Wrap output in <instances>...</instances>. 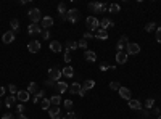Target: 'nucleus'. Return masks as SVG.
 Returning <instances> with one entry per match:
<instances>
[{"instance_id":"a211bd4d","label":"nucleus","mask_w":161,"mask_h":119,"mask_svg":"<svg viewBox=\"0 0 161 119\" xmlns=\"http://www.w3.org/2000/svg\"><path fill=\"white\" fill-rule=\"evenodd\" d=\"M118 92H119V97H121V98H124V100H131V90H129L127 87H123V85H121V89L118 90Z\"/></svg>"},{"instance_id":"2f4dec72","label":"nucleus","mask_w":161,"mask_h":119,"mask_svg":"<svg viewBox=\"0 0 161 119\" xmlns=\"http://www.w3.org/2000/svg\"><path fill=\"white\" fill-rule=\"evenodd\" d=\"M145 31H147V32H153V31H156V23H153V21L147 23V24H145Z\"/></svg>"},{"instance_id":"f8f14e48","label":"nucleus","mask_w":161,"mask_h":119,"mask_svg":"<svg viewBox=\"0 0 161 119\" xmlns=\"http://www.w3.org/2000/svg\"><path fill=\"white\" fill-rule=\"evenodd\" d=\"M127 105H129V108H131V109H137V111H140V109H142V101H140V100H137V98H131Z\"/></svg>"},{"instance_id":"a878e982","label":"nucleus","mask_w":161,"mask_h":119,"mask_svg":"<svg viewBox=\"0 0 161 119\" xmlns=\"http://www.w3.org/2000/svg\"><path fill=\"white\" fill-rule=\"evenodd\" d=\"M39 90H40V89H39V85H37L36 82H31L29 85H27V92H29V93H34V95H36Z\"/></svg>"},{"instance_id":"412c9836","label":"nucleus","mask_w":161,"mask_h":119,"mask_svg":"<svg viewBox=\"0 0 161 119\" xmlns=\"http://www.w3.org/2000/svg\"><path fill=\"white\" fill-rule=\"evenodd\" d=\"M61 74L65 76V77H73V76H74V69L71 66H65L61 69Z\"/></svg>"},{"instance_id":"6e6d98bb","label":"nucleus","mask_w":161,"mask_h":119,"mask_svg":"<svg viewBox=\"0 0 161 119\" xmlns=\"http://www.w3.org/2000/svg\"><path fill=\"white\" fill-rule=\"evenodd\" d=\"M0 106H2V98H0Z\"/></svg>"},{"instance_id":"5fc2aeb1","label":"nucleus","mask_w":161,"mask_h":119,"mask_svg":"<svg viewBox=\"0 0 161 119\" xmlns=\"http://www.w3.org/2000/svg\"><path fill=\"white\" fill-rule=\"evenodd\" d=\"M16 119H29V117L24 116V114H18V116H16Z\"/></svg>"},{"instance_id":"a19ab883","label":"nucleus","mask_w":161,"mask_h":119,"mask_svg":"<svg viewBox=\"0 0 161 119\" xmlns=\"http://www.w3.org/2000/svg\"><path fill=\"white\" fill-rule=\"evenodd\" d=\"M42 39H44V40L50 39V32H48V29H44V31H42Z\"/></svg>"},{"instance_id":"6ab92c4d","label":"nucleus","mask_w":161,"mask_h":119,"mask_svg":"<svg viewBox=\"0 0 161 119\" xmlns=\"http://www.w3.org/2000/svg\"><path fill=\"white\" fill-rule=\"evenodd\" d=\"M81 89H82V85H81L79 82H73L71 85H69V90H68V92H69V93H79Z\"/></svg>"},{"instance_id":"dca6fc26","label":"nucleus","mask_w":161,"mask_h":119,"mask_svg":"<svg viewBox=\"0 0 161 119\" xmlns=\"http://www.w3.org/2000/svg\"><path fill=\"white\" fill-rule=\"evenodd\" d=\"M126 61H127V53L126 52H118L116 53V63L118 65H126Z\"/></svg>"},{"instance_id":"603ef678","label":"nucleus","mask_w":161,"mask_h":119,"mask_svg":"<svg viewBox=\"0 0 161 119\" xmlns=\"http://www.w3.org/2000/svg\"><path fill=\"white\" fill-rule=\"evenodd\" d=\"M5 92H6V89H5V87H0V98L5 95Z\"/></svg>"},{"instance_id":"39448f33","label":"nucleus","mask_w":161,"mask_h":119,"mask_svg":"<svg viewBox=\"0 0 161 119\" xmlns=\"http://www.w3.org/2000/svg\"><path fill=\"white\" fill-rule=\"evenodd\" d=\"M139 52H140V45L134 44V42H132V44L129 42L127 47H126V53H127V55H137Z\"/></svg>"},{"instance_id":"393cba45","label":"nucleus","mask_w":161,"mask_h":119,"mask_svg":"<svg viewBox=\"0 0 161 119\" xmlns=\"http://www.w3.org/2000/svg\"><path fill=\"white\" fill-rule=\"evenodd\" d=\"M15 103H16V95H11V97H6L5 98V106L6 108H11Z\"/></svg>"},{"instance_id":"423d86ee","label":"nucleus","mask_w":161,"mask_h":119,"mask_svg":"<svg viewBox=\"0 0 161 119\" xmlns=\"http://www.w3.org/2000/svg\"><path fill=\"white\" fill-rule=\"evenodd\" d=\"M127 44H129L127 36H121L119 40H118V44H116V50H118V52H124L126 47H127Z\"/></svg>"},{"instance_id":"9d476101","label":"nucleus","mask_w":161,"mask_h":119,"mask_svg":"<svg viewBox=\"0 0 161 119\" xmlns=\"http://www.w3.org/2000/svg\"><path fill=\"white\" fill-rule=\"evenodd\" d=\"M55 90H57V92H58V95H60V93H65V92H68V90H69V87H68V84H66V82L58 81L57 84H55Z\"/></svg>"},{"instance_id":"c03bdc74","label":"nucleus","mask_w":161,"mask_h":119,"mask_svg":"<svg viewBox=\"0 0 161 119\" xmlns=\"http://www.w3.org/2000/svg\"><path fill=\"white\" fill-rule=\"evenodd\" d=\"M55 84H57V82H53L52 79H47V81H45V85H47V87H55Z\"/></svg>"},{"instance_id":"c756f323","label":"nucleus","mask_w":161,"mask_h":119,"mask_svg":"<svg viewBox=\"0 0 161 119\" xmlns=\"http://www.w3.org/2000/svg\"><path fill=\"white\" fill-rule=\"evenodd\" d=\"M50 103H52V106H58V105L61 103V97L57 93V95H53L52 98H50Z\"/></svg>"},{"instance_id":"4468645a","label":"nucleus","mask_w":161,"mask_h":119,"mask_svg":"<svg viewBox=\"0 0 161 119\" xmlns=\"http://www.w3.org/2000/svg\"><path fill=\"white\" fill-rule=\"evenodd\" d=\"M29 92H27V90H19V92L16 93V98L21 101V103H26L27 100H29Z\"/></svg>"},{"instance_id":"8fccbe9b","label":"nucleus","mask_w":161,"mask_h":119,"mask_svg":"<svg viewBox=\"0 0 161 119\" xmlns=\"http://www.w3.org/2000/svg\"><path fill=\"white\" fill-rule=\"evenodd\" d=\"M107 69H110V66L107 65V63H105V65H102V66H100V71H107Z\"/></svg>"},{"instance_id":"e433bc0d","label":"nucleus","mask_w":161,"mask_h":119,"mask_svg":"<svg viewBox=\"0 0 161 119\" xmlns=\"http://www.w3.org/2000/svg\"><path fill=\"white\" fill-rule=\"evenodd\" d=\"M110 89H111V90H119V89H121V85H119V82L113 81V82H110Z\"/></svg>"},{"instance_id":"7c9ffc66","label":"nucleus","mask_w":161,"mask_h":119,"mask_svg":"<svg viewBox=\"0 0 161 119\" xmlns=\"http://www.w3.org/2000/svg\"><path fill=\"white\" fill-rule=\"evenodd\" d=\"M108 10H110V13H115V15H118V13L121 11V6L118 5V3H111Z\"/></svg>"},{"instance_id":"3c124183","label":"nucleus","mask_w":161,"mask_h":119,"mask_svg":"<svg viewBox=\"0 0 161 119\" xmlns=\"http://www.w3.org/2000/svg\"><path fill=\"white\" fill-rule=\"evenodd\" d=\"M153 114H155V116H159V114H161V109H159V108H155V109H153Z\"/></svg>"},{"instance_id":"a18cd8bd","label":"nucleus","mask_w":161,"mask_h":119,"mask_svg":"<svg viewBox=\"0 0 161 119\" xmlns=\"http://www.w3.org/2000/svg\"><path fill=\"white\" fill-rule=\"evenodd\" d=\"M156 40L161 44V27H156Z\"/></svg>"},{"instance_id":"c85d7f7f","label":"nucleus","mask_w":161,"mask_h":119,"mask_svg":"<svg viewBox=\"0 0 161 119\" xmlns=\"http://www.w3.org/2000/svg\"><path fill=\"white\" fill-rule=\"evenodd\" d=\"M10 26H11V31H13V32H15V31L18 32V31H19V21H18L16 18H13V19L10 21Z\"/></svg>"},{"instance_id":"2eb2a0df","label":"nucleus","mask_w":161,"mask_h":119,"mask_svg":"<svg viewBox=\"0 0 161 119\" xmlns=\"http://www.w3.org/2000/svg\"><path fill=\"white\" fill-rule=\"evenodd\" d=\"M53 26V18L52 16H44L42 18V29H50Z\"/></svg>"},{"instance_id":"5701e85b","label":"nucleus","mask_w":161,"mask_h":119,"mask_svg":"<svg viewBox=\"0 0 161 119\" xmlns=\"http://www.w3.org/2000/svg\"><path fill=\"white\" fill-rule=\"evenodd\" d=\"M100 5H102L100 2L89 3V5H87V8H89V11H90V13H99V11H100Z\"/></svg>"},{"instance_id":"ddd939ff","label":"nucleus","mask_w":161,"mask_h":119,"mask_svg":"<svg viewBox=\"0 0 161 119\" xmlns=\"http://www.w3.org/2000/svg\"><path fill=\"white\" fill-rule=\"evenodd\" d=\"M110 27H115V23L111 21L110 18H103L102 21H100V29H110Z\"/></svg>"},{"instance_id":"4c0bfd02","label":"nucleus","mask_w":161,"mask_h":119,"mask_svg":"<svg viewBox=\"0 0 161 119\" xmlns=\"http://www.w3.org/2000/svg\"><path fill=\"white\" fill-rule=\"evenodd\" d=\"M63 103H65V108L68 109V111H71V108H73V100H65V101H63Z\"/></svg>"},{"instance_id":"f03ea898","label":"nucleus","mask_w":161,"mask_h":119,"mask_svg":"<svg viewBox=\"0 0 161 119\" xmlns=\"http://www.w3.org/2000/svg\"><path fill=\"white\" fill-rule=\"evenodd\" d=\"M27 16H29V19L32 21V24H37L39 21H42V13L39 8H32L27 11Z\"/></svg>"},{"instance_id":"0eeeda50","label":"nucleus","mask_w":161,"mask_h":119,"mask_svg":"<svg viewBox=\"0 0 161 119\" xmlns=\"http://www.w3.org/2000/svg\"><path fill=\"white\" fill-rule=\"evenodd\" d=\"M48 116H50V119H61L60 106H50L48 108Z\"/></svg>"},{"instance_id":"79ce46f5","label":"nucleus","mask_w":161,"mask_h":119,"mask_svg":"<svg viewBox=\"0 0 161 119\" xmlns=\"http://www.w3.org/2000/svg\"><path fill=\"white\" fill-rule=\"evenodd\" d=\"M16 111H18V114H23V113H24V105L19 103L18 106H16Z\"/></svg>"},{"instance_id":"f3484780","label":"nucleus","mask_w":161,"mask_h":119,"mask_svg":"<svg viewBox=\"0 0 161 119\" xmlns=\"http://www.w3.org/2000/svg\"><path fill=\"white\" fill-rule=\"evenodd\" d=\"M84 58H86V61L94 63V61H97V53L94 50H86L84 52Z\"/></svg>"},{"instance_id":"09e8293b","label":"nucleus","mask_w":161,"mask_h":119,"mask_svg":"<svg viewBox=\"0 0 161 119\" xmlns=\"http://www.w3.org/2000/svg\"><path fill=\"white\" fill-rule=\"evenodd\" d=\"M140 116H150V113H148V109H140Z\"/></svg>"},{"instance_id":"1a4fd4ad","label":"nucleus","mask_w":161,"mask_h":119,"mask_svg":"<svg viewBox=\"0 0 161 119\" xmlns=\"http://www.w3.org/2000/svg\"><path fill=\"white\" fill-rule=\"evenodd\" d=\"M27 34H29V36H37V34H42V26H39V24H29V26H27Z\"/></svg>"},{"instance_id":"49530a36","label":"nucleus","mask_w":161,"mask_h":119,"mask_svg":"<svg viewBox=\"0 0 161 119\" xmlns=\"http://www.w3.org/2000/svg\"><path fill=\"white\" fill-rule=\"evenodd\" d=\"M2 119H16L15 116H13L11 113H5L3 116H2Z\"/></svg>"},{"instance_id":"f257e3e1","label":"nucleus","mask_w":161,"mask_h":119,"mask_svg":"<svg viewBox=\"0 0 161 119\" xmlns=\"http://www.w3.org/2000/svg\"><path fill=\"white\" fill-rule=\"evenodd\" d=\"M86 26L90 29V32H94V31L97 32V31L100 29V21L97 19L95 16H87L86 18Z\"/></svg>"},{"instance_id":"cd10ccee","label":"nucleus","mask_w":161,"mask_h":119,"mask_svg":"<svg viewBox=\"0 0 161 119\" xmlns=\"http://www.w3.org/2000/svg\"><path fill=\"white\" fill-rule=\"evenodd\" d=\"M39 105L42 106V109H47V111H48V108L52 106V103H50V98H42Z\"/></svg>"},{"instance_id":"c9c22d12","label":"nucleus","mask_w":161,"mask_h":119,"mask_svg":"<svg viewBox=\"0 0 161 119\" xmlns=\"http://www.w3.org/2000/svg\"><path fill=\"white\" fill-rule=\"evenodd\" d=\"M6 90H10V92H11L13 95H16V93L19 92V90H18V87L15 85V84H10V85H8V89H6Z\"/></svg>"},{"instance_id":"37998d69","label":"nucleus","mask_w":161,"mask_h":119,"mask_svg":"<svg viewBox=\"0 0 161 119\" xmlns=\"http://www.w3.org/2000/svg\"><path fill=\"white\" fill-rule=\"evenodd\" d=\"M69 61H71V53L66 52L65 53V63H66V65H69Z\"/></svg>"},{"instance_id":"6e6552de","label":"nucleus","mask_w":161,"mask_h":119,"mask_svg":"<svg viewBox=\"0 0 161 119\" xmlns=\"http://www.w3.org/2000/svg\"><path fill=\"white\" fill-rule=\"evenodd\" d=\"M40 48H42V45H40L39 40H31L29 44H27V50H29L31 53H37V52H40Z\"/></svg>"},{"instance_id":"473e14b6","label":"nucleus","mask_w":161,"mask_h":119,"mask_svg":"<svg viewBox=\"0 0 161 119\" xmlns=\"http://www.w3.org/2000/svg\"><path fill=\"white\" fill-rule=\"evenodd\" d=\"M153 106H155V100H153V98H147L145 100V109H150Z\"/></svg>"},{"instance_id":"20e7f679","label":"nucleus","mask_w":161,"mask_h":119,"mask_svg":"<svg viewBox=\"0 0 161 119\" xmlns=\"http://www.w3.org/2000/svg\"><path fill=\"white\" fill-rule=\"evenodd\" d=\"M61 76L63 74H61L60 68H50V69H48V79H52L53 82H58Z\"/></svg>"},{"instance_id":"f704fd0d","label":"nucleus","mask_w":161,"mask_h":119,"mask_svg":"<svg viewBox=\"0 0 161 119\" xmlns=\"http://www.w3.org/2000/svg\"><path fill=\"white\" fill-rule=\"evenodd\" d=\"M58 13H60V15H66V13H68V8H66L65 3H60L58 5Z\"/></svg>"},{"instance_id":"bb28decb","label":"nucleus","mask_w":161,"mask_h":119,"mask_svg":"<svg viewBox=\"0 0 161 119\" xmlns=\"http://www.w3.org/2000/svg\"><path fill=\"white\" fill-rule=\"evenodd\" d=\"M76 48H79V47H78V42H74V40H68V42H66V52L76 50Z\"/></svg>"},{"instance_id":"4be33fe9","label":"nucleus","mask_w":161,"mask_h":119,"mask_svg":"<svg viewBox=\"0 0 161 119\" xmlns=\"http://www.w3.org/2000/svg\"><path fill=\"white\" fill-rule=\"evenodd\" d=\"M95 39H99V40H107L108 39V32L105 31V29H99L95 32Z\"/></svg>"},{"instance_id":"aec40b11","label":"nucleus","mask_w":161,"mask_h":119,"mask_svg":"<svg viewBox=\"0 0 161 119\" xmlns=\"http://www.w3.org/2000/svg\"><path fill=\"white\" fill-rule=\"evenodd\" d=\"M50 50L55 52V53H60L61 52V44H60L58 40H52L50 42Z\"/></svg>"},{"instance_id":"b1692460","label":"nucleus","mask_w":161,"mask_h":119,"mask_svg":"<svg viewBox=\"0 0 161 119\" xmlns=\"http://www.w3.org/2000/svg\"><path fill=\"white\" fill-rule=\"evenodd\" d=\"M95 87V81H92V79H86L82 82V89L84 90H90V89H94Z\"/></svg>"},{"instance_id":"7ed1b4c3","label":"nucleus","mask_w":161,"mask_h":119,"mask_svg":"<svg viewBox=\"0 0 161 119\" xmlns=\"http://www.w3.org/2000/svg\"><path fill=\"white\" fill-rule=\"evenodd\" d=\"M68 21L69 23H78L79 18H81V11L78 8H71V10H68Z\"/></svg>"},{"instance_id":"9b49d317","label":"nucleus","mask_w":161,"mask_h":119,"mask_svg":"<svg viewBox=\"0 0 161 119\" xmlns=\"http://www.w3.org/2000/svg\"><path fill=\"white\" fill-rule=\"evenodd\" d=\"M13 40H15V32H13V31L3 32V36H2V42H3V44H11Z\"/></svg>"},{"instance_id":"864d4df0","label":"nucleus","mask_w":161,"mask_h":119,"mask_svg":"<svg viewBox=\"0 0 161 119\" xmlns=\"http://www.w3.org/2000/svg\"><path fill=\"white\" fill-rule=\"evenodd\" d=\"M86 92H87V90H84V89H81V92L78 93L79 97H86Z\"/></svg>"},{"instance_id":"58836bf2","label":"nucleus","mask_w":161,"mask_h":119,"mask_svg":"<svg viewBox=\"0 0 161 119\" xmlns=\"http://www.w3.org/2000/svg\"><path fill=\"white\" fill-rule=\"evenodd\" d=\"M94 37H95V34H94V32H90V31H89V32H84V36H82V39H86V40L94 39Z\"/></svg>"},{"instance_id":"72a5a7b5","label":"nucleus","mask_w":161,"mask_h":119,"mask_svg":"<svg viewBox=\"0 0 161 119\" xmlns=\"http://www.w3.org/2000/svg\"><path fill=\"white\" fill-rule=\"evenodd\" d=\"M61 119H78V114H76L74 111H68L66 116H63Z\"/></svg>"},{"instance_id":"4d7b16f0","label":"nucleus","mask_w":161,"mask_h":119,"mask_svg":"<svg viewBox=\"0 0 161 119\" xmlns=\"http://www.w3.org/2000/svg\"><path fill=\"white\" fill-rule=\"evenodd\" d=\"M158 119H161V116H158Z\"/></svg>"},{"instance_id":"de8ad7c7","label":"nucleus","mask_w":161,"mask_h":119,"mask_svg":"<svg viewBox=\"0 0 161 119\" xmlns=\"http://www.w3.org/2000/svg\"><path fill=\"white\" fill-rule=\"evenodd\" d=\"M108 8H110V6H107L105 3H102V5H100V11H99V13H105V11H107Z\"/></svg>"},{"instance_id":"ea45409f","label":"nucleus","mask_w":161,"mask_h":119,"mask_svg":"<svg viewBox=\"0 0 161 119\" xmlns=\"http://www.w3.org/2000/svg\"><path fill=\"white\" fill-rule=\"evenodd\" d=\"M78 47H79V48H87V40H86V39H81V40L78 42Z\"/></svg>"}]
</instances>
